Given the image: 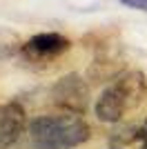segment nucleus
<instances>
[{"label": "nucleus", "mask_w": 147, "mask_h": 149, "mask_svg": "<svg viewBox=\"0 0 147 149\" xmlns=\"http://www.w3.org/2000/svg\"><path fill=\"white\" fill-rule=\"evenodd\" d=\"M27 140L31 149H74L87 143L92 127L78 113L36 116L27 125Z\"/></svg>", "instance_id": "f257e3e1"}, {"label": "nucleus", "mask_w": 147, "mask_h": 149, "mask_svg": "<svg viewBox=\"0 0 147 149\" xmlns=\"http://www.w3.org/2000/svg\"><path fill=\"white\" fill-rule=\"evenodd\" d=\"M147 98V80L143 71H129L111 82L96 100V116L103 123H118L136 111Z\"/></svg>", "instance_id": "f03ea898"}, {"label": "nucleus", "mask_w": 147, "mask_h": 149, "mask_svg": "<svg viewBox=\"0 0 147 149\" xmlns=\"http://www.w3.org/2000/svg\"><path fill=\"white\" fill-rule=\"evenodd\" d=\"M54 100L74 113H83L87 109V105H89V89H87V85L83 82L80 76H76V74L65 76V78H60L56 82Z\"/></svg>", "instance_id": "7ed1b4c3"}, {"label": "nucleus", "mask_w": 147, "mask_h": 149, "mask_svg": "<svg viewBox=\"0 0 147 149\" xmlns=\"http://www.w3.org/2000/svg\"><path fill=\"white\" fill-rule=\"evenodd\" d=\"M27 131V116L18 102L0 105V149L16 145Z\"/></svg>", "instance_id": "20e7f679"}, {"label": "nucleus", "mask_w": 147, "mask_h": 149, "mask_svg": "<svg viewBox=\"0 0 147 149\" xmlns=\"http://www.w3.org/2000/svg\"><path fill=\"white\" fill-rule=\"evenodd\" d=\"M27 49L34 54V56H47V58H54L58 54L69 49V40L60 33H38L34 36L27 42Z\"/></svg>", "instance_id": "39448f33"}, {"label": "nucleus", "mask_w": 147, "mask_h": 149, "mask_svg": "<svg viewBox=\"0 0 147 149\" xmlns=\"http://www.w3.org/2000/svg\"><path fill=\"white\" fill-rule=\"evenodd\" d=\"M109 149H147V129L127 127L116 131L109 140Z\"/></svg>", "instance_id": "423d86ee"}, {"label": "nucleus", "mask_w": 147, "mask_h": 149, "mask_svg": "<svg viewBox=\"0 0 147 149\" xmlns=\"http://www.w3.org/2000/svg\"><path fill=\"white\" fill-rule=\"evenodd\" d=\"M125 7L129 9H141V11H147V0H120Z\"/></svg>", "instance_id": "0eeeda50"}, {"label": "nucleus", "mask_w": 147, "mask_h": 149, "mask_svg": "<svg viewBox=\"0 0 147 149\" xmlns=\"http://www.w3.org/2000/svg\"><path fill=\"white\" fill-rule=\"evenodd\" d=\"M145 129H147V123H145Z\"/></svg>", "instance_id": "6e6552de"}]
</instances>
